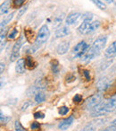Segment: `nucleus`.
Segmentation results:
<instances>
[{"label":"nucleus","instance_id":"9b49d317","mask_svg":"<svg viewBox=\"0 0 116 131\" xmlns=\"http://www.w3.org/2000/svg\"><path fill=\"white\" fill-rule=\"evenodd\" d=\"M72 122H73V117L70 116L69 118L62 120V121L59 123V125H58V127H59L61 130H66V129H68L70 127H71Z\"/></svg>","mask_w":116,"mask_h":131},{"label":"nucleus","instance_id":"0eeeda50","mask_svg":"<svg viewBox=\"0 0 116 131\" xmlns=\"http://www.w3.org/2000/svg\"><path fill=\"white\" fill-rule=\"evenodd\" d=\"M111 85V80L108 79L107 77H103L101 78L96 84V86H97V89L99 92H104L105 90H107Z\"/></svg>","mask_w":116,"mask_h":131},{"label":"nucleus","instance_id":"9d476101","mask_svg":"<svg viewBox=\"0 0 116 131\" xmlns=\"http://www.w3.org/2000/svg\"><path fill=\"white\" fill-rule=\"evenodd\" d=\"M70 48V42L69 41H63L61 42L59 45L56 48V51H57V54L59 55H64L65 53L68 52Z\"/></svg>","mask_w":116,"mask_h":131},{"label":"nucleus","instance_id":"ddd939ff","mask_svg":"<svg viewBox=\"0 0 116 131\" xmlns=\"http://www.w3.org/2000/svg\"><path fill=\"white\" fill-rule=\"evenodd\" d=\"M105 109L107 113L112 112L116 109V98H112L108 102H105Z\"/></svg>","mask_w":116,"mask_h":131},{"label":"nucleus","instance_id":"2eb2a0df","mask_svg":"<svg viewBox=\"0 0 116 131\" xmlns=\"http://www.w3.org/2000/svg\"><path fill=\"white\" fill-rule=\"evenodd\" d=\"M91 22H86L83 21L81 24L80 25V27L78 28V31L80 34H88V31H89V24Z\"/></svg>","mask_w":116,"mask_h":131},{"label":"nucleus","instance_id":"412c9836","mask_svg":"<svg viewBox=\"0 0 116 131\" xmlns=\"http://www.w3.org/2000/svg\"><path fill=\"white\" fill-rule=\"evenodd\" d=\"M18 36V30L17 29H13L9 33H8V39L9 40H14L16 39V37Z\"/></svg>","mask_w":116,"mask_h":131},{"label":"nucleus","instance_id":"f03ea898","mask_svg":"<svg viewBox=\"0 0 116 131\" xmlns=\"http://www.w3.org/2000/svg\"><path fill=\"white\" fill-rule=\"evenodd\" d=\"M106 41H107V38L105 36L98 37V38L94 41L92 47H91L89 49H90L91 52L96 57L100 53V51L105 48V44H106Z\"/></svg>","mask_w":116,"mask_h":131},{"label":"nucleus","instance_id":"393cba45","mask_svg":"<svg viewBox=\"0 0 116 131\" xmlns=\"http://www.w3.org/2000/svg\"><path fill=\"white\" fill-rule=\"evenodd\" d=\"M80 131H96V127L93 124H89V125L85 126Z\"/></svg>","mask_w":116,"mask_h":131},{"label":"nucleus","instance_id":"4468645a","mask_svg":"<svg viewBox=\"0 0 116 131\" xmlns=\"http://www.w3.org/2000/svg\"><path fill=\"white\" fill-rule=\"evenodd\" d=\"M25 60L23 58H20L18 59L16 64V67H15V70H16L17 73L19 74H23L24 71H25Z\"/></svg>","mask_w":116,"mask_h":131},{"label":"nucleus","instance_id":"58836bf2","mask_svg":"<svg viewBox=\"0 0 116 131\" xmlns=\"http://www.w3.org/2000/svg\"><path fill=\"white\" fill-rule=\"evenodd\" d=\"M30 105H31V102H26L25 103H24L23 105H22V111H24L26 109H27L28 107H29Z\"/></svg>","mask_w":116,"mask_h":131},{"label":"nucleus","instance_id":"7ed1b4c3","mask_svg":"<svg viewBox=\"0 0 116 131\" xmlns=\"http://www.w3.org/2000/svg\"><path fill=\"white\" fill-rule=\"evenodd\" d=\"M89 46L86 43L85 41H80L73 48V54H74L75 58H82L88 50L89 49Z\"/></svg>","mask_w":116,"mask_h":131},{"label":"nucleus","instance_id":"cd10ccee","mask_svg":"<svg viewBox=\"0 0 116 131\" xmlns=\"http://www.w3.org/2000/svg\"><path fill=\"white\" fill-rule=\"evenodd\" d=\"M68 111H69V108L66 107V106H63V107H61L59 109V113L61 115H66L68 113Z\"/></svg>","mask_w":116,"mask_h":131},{"label":"nucleus","instance_id":"39448f33","mask_svg":"<svg viewBox=\"0 0 116 131\" xmlns=\"http://www.w3.org/2000/svg\"><path fill=\"white\" fill-rule=\"evenodd\" d=\"M101 95L95 94L86 101V107L88 110H93L101 102Z\"/></svg>","mask_w":116,"mask_h":131},{"label":"nucleus","instance_id":"f704fd0d","mask_svg":"<svg viewBox=\"0 0 116 131\" xmlns=\"http://www.w3.org/2000/svg\"><path fill=\"white\" fill-rule=\"evenodd\" d=\"M73 101H74V102H80L82 101V96L80 94L75 95L74 98H73Z\"/></svg>","mask_w":116,"mask_h":131},{"label":"nucleus","instance_id":"f257e3e1","mask_svg":"<svg viewBox=\"0 0 116 131\" xmlns=\"http://www.w3.org/2000/svg\"><path fill=\"white\" fill-rule=\"evenodd\" d=\"M49 35H50V32H49V29L47 25H42L40 27L39 31L38 32V35L36 37V40H35V43L33 45V47H31V53H34L38 48H40L44 43L47 41L49 38Z\"/></svg>","mask_w":116,"mask_h":131},{"label":"nucleus","instance_id":"5701e85b","mask_svg":"<svg viewBox=\"0 0 116 131\" xmlns=\"http://www.w3.org/2000/svg\"><path fill=\"white\" fill-rule=\"evenodd\" d=\"M63 18H64V15H61V16L54 19V24H53V27H58V26L60 25L63 22Z\"/></svg>","mask_w":116,"mask_h":131},{"label":"nucleus","instance_id":"dca6fc26","mask_svg":"<svg viewBox=\"0 0 116 131\" xmlns=\"http://www.w3.org/2000/svg\"><path fill=\"white\" fill-rule=\"evenodd\" d=\"M10 5H11V0H6L1 5V8H0V13L1 15H6L8 11H9Z\"/></svg>","mask_w":116,"mask_h":131},{"label":"nucleus","instance_id":"473e14b6","mask_svg":"<svg viewBox=\"0 0 116 131\" xmlns=\"http://www.w3.org/2000/svg\"><path fill=\"white\" fill-rule=\"evenodd\" d=\"M27 8H28V6H26L25 7H22V8H21L20 9V11H19V13H18V18H20L22 15H23V14L26 12V10H27Z\"/></svg>","mask_w":116,"mask_h":131},{"label":"nucleus","instance_id":"1a4fd4ad","mask_svg":"<svg viewBox=\"0 0 116 131\" xmlns=\"http://www.w3.org/2000/svg\"><path fill=\"white\" fill-rule=\"evenodd\" d=\"M105 56L107 58H112L116 57V40L107 48L105 52Z\"/></svg>","mask_w":116,"mask_h":131},{"label":"nucleus","instance_id":"c9c22d12","mask_svg":"<svg viewBox=\"0 0 116 131\" xmlns=\"http://www.w3.org/2000/svg\"><path fill=\"white\" fill-rule=\"evenodd\" d=\"M83 74L86 77V80L87 81H90V75H89V70H83Z\"/></svg>","mask_w":116,"mask_h":131},{"label":"nucleus","instance_id":"6e6552de","mask_svg":"<svg viewBox=\"0 0 116 131\" xmlns=\"http://www.w3.org/2000/svg\"><path fill=\"white\" fill-rule=\"evenodd\" d=\"M80 17H81V15L80 13H71L66 17L65 24L67 25H72V24H76L78 22Z\"/></svg>","mask_w":116,"mask_h":131},{"label":"nucleus","instance_id":"72a5a7b5","mask_svg":"<svg viewBox=\"0 0 116 131\" xmlns=\"http://www.w3.org/2000/svg\"><path fill=\"white\" fill-rule=\"evenodd\" d=\"M109 129H112V131H116V118H114L112 122H111V126Z\"/></svg>","mask_w":116,"mask_h":131},{"label":"nucleus","instance_id":"aec40b11","mask_svg":"<svg viewBox=\"0 0 116 131\" xmlns=\"http://www.w3.org/2000/svg\"><path fill=\"white\" fill-rule=\"evenodd\" d=\"M93 3H94L95 5H96V6H97L98 8H100V9L102 10H105V8H106V6H105V4L104 2H102L101 0H91Z\"/></svg>","mask_w":116,"mask_h":131},{"label":"nucleus","instance_id":"4c0bfd02","mask_svg":"<svg viewBox=\"0 0 116 131\" xmlns=\"http://www.w3.org/2000/svg\"><path fill=\"white\" fill-rule=\"evenodd\" d=\"M5 68H6V64L3 63V62H1V64H0V74L4 73Z\"/></svg>","mask_w":116,"mask_h":131},{"label":"nucleus","instance_id":"ea45409f","mask_svg":"<svg viewBox=\"0 0 116 131\" xmlns=\"http://www.w3.org/2000/svg\"><path fill=\"white\" fill-rule=\"evenodd\" d=\"M5 45H6V41L1 40V51H3V49H4V48H5Z\"/></svg>","mask_w":116,"mask_h":131},{"label":"nucleus","instance_id":"7c9ffc66","mask_svg":"<svg viewBox=\"0 0 116 131\" xmlns=\"http://www.w3.org/2000/svg\"><path fill=\"white\" fill-rule=\"evenodd\" d=\"M39 123H38V122H32V124L31 125V127L32 130H37V129L39 128Z\"/></svg>","mask_w":116,"mask_h":131},{"label":"nucleus","instance_id":"2f4dec72","mask_svg":"<svg viewBox=\"0 0 116 131\" xmlns=\"http://www.w3.org/2000/svg\"><path fill=\"white\" fill-rule=\"evenodd\" d=\"M25 0H13V5L14 6H21L22 5H23Z\"/></svg>","mask_w":116,"mask_h":131},{"label":"nucleus","instance_id":"a878e982","mask_svg":"<svg viewBox=\"0 0 116 131\" xmlns=\"http://www.w3.org/2000/svg\"><path fill=\"white\" fill-rule=\"evenodd\" d=\"M82 18H83V21H86V22H91L93 19V15L90 13H87L84 15H82Z\"/></svg>","mask_w":116,"mask_h":131},{"label":"nucleus","instance_id":"a19ab883","mask_svg":"<svg viewBox=\"0 0 116 131\" xmlns=\"http://www.w3.org/2000/svg\"><path fill=\"white\" fill-rule=\"evenodd\" d=\"M106 1H107V2H108V3H111V2H112V0H106Z\"/></svg>","mask_w":116,"mask_h":131},{"label":"nucleus","instance_id":"e433bc0d","mask_svg":"<svg viewBox=\"0 0 116 131\" xmlns=\"http://www.w3.org/2000/svg\"><path fill=\"white\" fill-rule=\"evenodd\" d=\"M0 115H1V117H0V118H1V123H6V121H7L8 119H9V118H5V116L4 115H3V112L2 111H1V112H0Z\"/></svg>","mask_w":116,"mask_h":131},{"label":"nucleus","instance_id":"c756f323","mask_svg":"<svg viewBox=\"0 0 116 131\" xmlns=\"http://www.w3.org/2000/svg\"><path fill=\"white\" fill-rule=\"evenodd\" d=\"M34 118H45V115H44V113L38 111V112L34 113Z\"/></svg>","mask_w":116,"mask_h":131},{"label":"nucleus","instance_id":"20e7f679","mask_svg":"<svg viewBox=\"0 0 116 131\" xmlns=\"http://www.w3.org/2000/svg\"><path fill=\"white\" fill-rule=\"evenodd\" d=\"M22 40H23V38L21 37L16 42L15 44L13 45V49H12V54L10 56V61L11 62H13L19 58V51H20L21 48L22 46Z\"/></svg>","mask_w":116,"mask_h":131},{"label":"nucleus","instance_id":"a211bd4d","mask_svg":"<svg viewBox=\"0 0 116 131\" xmlns=\"http://www.w3.org/2000/svg\"><path fill=\"white\" fill-rule=\"evenodd\" d=\"M45 100H46V95L43 92H41V91L38 92L37 94L35 95V102H36L37 103H41V102H45Z\"/></svg>","mask_w":116,"mask_h":131},{"label":"nucleus","instance_id":"b1692460","mask_svg":"<svg viewBox=\"0 0 116 131\" xmlns=\"http://www.w3.org/2000/svg\"><path fill=\"white\" fill-rule=\"evenodd\" d=\"M25 63H26V66H28V68H34V62H33V60H32V58H31V57H27L26 58V59H25Z\"/></svg>","mask_w":116,"mask_h":131},{"label":"nucleus","instance_id":"423d86ee","mask_svg":"<svg viewBox=\"0 0 116 131\" xmlns=\"http://www.w3.org/2000/svg\"><path fill=\"white\" fill-rule=\"evenodd\" d=\"M107 113L106 109H105V102H101L96 107H95L92 110L91 112V117H100L104 116Z\"/></svg>","mask_w":116,"mask_h":131},{"label":"nucleus","instance_id":"bb28decb","mask_svg":"<svg viewBox=\"0 0 116 131\" xmlns=\"http://www.w3.org/2000/svg\"><path fill=\"white\" fill-rule=\"evenodd\" d=\"M14 127H15V131H27L25 128H23V127L21 125V123L19 121L15 122Z\"/></svg>","mask_w":116,"mask_h":131},{"label":"nucleus","instance_id":"6ab92c4d","mask_svg":"<svg viewBox=\"0 0 116 131\" xmlns=\"http://www.w3.org/2000/svg\"><path fill=\"white\" fill-rule=\"evenodd\" d=\"M13 15H14V13L10 14V15H8L7 16H6V18H5L4 20L2 21V23H1V24H0V26H1V29H3V28H5V26H6V24H9V23L11 22V20H12V19H13Z\"/></svg>","mask_w":116,"mask_h":131},{"label":"nucleus","instance_id":"f3484780","mask_svg":"<svg viewBox=\"0 0 116 131\" xmlns=\"http://www.w3.org/2000/svg\"><path fill=\"white\" fill-rule=\"evenodd\" d=\"M99 26H100V22H99V21L91 22L90 24H89V31H88V34H90V33H93L94 31H96V30L99 28Z\"/></svg>","mask_w":116,"mask_h":131},{"label":"nucleus","instance_id":"c85d7f7f","mask_svg":"<svg viewBox=\"0 0 116 131\" xmlns=\"http://www.w3.org/2000/svg\"><path fill=\"white\" fill-rule=\"evenodd\" d=\"M8 31V29L6 28H4V29H1V40H4V39L6 37V33Z\"/></svg>","mask_w":116,"mask_h":131},{"label":"nucleus","instance_id":"f8f14e48","mask_svg":"<svg viewBox=\"0 0 116 131\" xmlns=\"http://www.w3.org/2000/svg\"><path fill=\"white\" fill-rule=\"evenodd\" d=\"M69 34H70V29L68 27H66V26L59 28L58 30H56L55 33H54L55 38H62V37H65Z\"/></svg>","mask_w":116,"mask_h":131},{"label":"nucleus","instance_id":"4be33fe9","mask_svg":"<svg viewBox=\"0 0 116 131\" xmlns=\"http://www.w3.org/2000/svg\"><path fill=\"white\" fill-rule=\"evenodd\" d=\"M51 68H52V71L54 72V74H58L59 73V67H58V63L57 61H52L51 63Z\"/></svg>","mask_w":116,"mask_h":131},{"label":"nucleus","instance_id":"79ce46f5","mask_svg":"<svg viewBox=\"0 0 116 131\" xmlns=\"http://www.w3.org/2000/svg\"><path fill=\"white\" fill-rule=\"evenodd\" d=\"M102 131H109V128H107V129H105V130H102Z\"/></svg>","mask_w":116,"mask_h":131}]
</instances>
